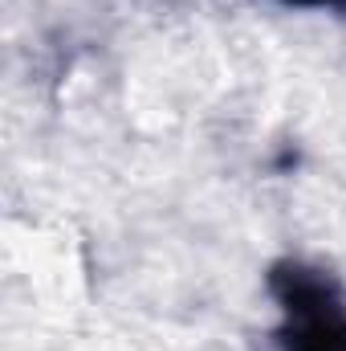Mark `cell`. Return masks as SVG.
I'll return each mask as SVG.
<instances>
[{"label": "cell", "mask_w": 346, "mask_h": 351, "mask_svg": "<svg viewBox=\"0 0 346 351\" xmlns=\"http://www.w3.org/2000/svg\"><path fill=\"white\" fill-rule=\"evenodd\" d=\"M281 298L293 319L289 351H346V319L330 302L322 278H310L306 269H289Z\"/></svg>", "instance_id": "6da1fadb"}]
</instances>
